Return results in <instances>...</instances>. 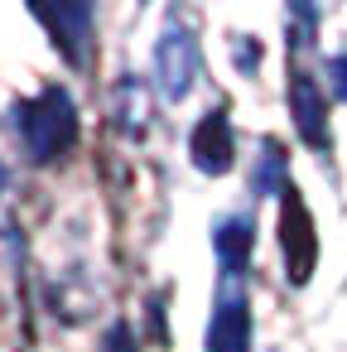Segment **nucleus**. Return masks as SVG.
<instances>
[{
	"instance_id": "f257e3e1",
	"label": "nucleus",
	"mask_w": 347,
	"mask_h": 352,
	"mask_svg": "<svg viewBox=\"0 0 347 352\" xmlns=\"http://www.w3.org/2000/svg\"><path fill=\"white\" fill-rule=\"evenodd\" d=\"M15 131H20V145L34 164H58L73 140H78V102L68 87L49 82L39 87L30 102L15 107Z\"/></svg>"
},
{
	"instance_id": "f03ea898",
	"label": "nucleus",
	"mask_w": 347,
	"mask_h": 352,
	"mask_svg": "<svg viewBox=\"0 0 347 352\" xmlns=\"http://www.w3.org/2000/svg\"><path fill=\"white\" fill-rule=\"evenodd\" d=\"M198 73H203V54H198L193 30L179 25V20H169L164 34L155 39V92L164 102H183L193 92Z\"/></svg>"
},
{
	"instance_id": "7ed1b4c3",
	"label": "nucleus",
	"mask_w": 347,
	"mask_h": 352,
	"mask_svg": "<svg viewBox=\"0 0 347 352\" xmlns=\"http://www.w3.org/2000/svg\"><path fill=\"white\" fill-rule=\"evenodd\" d=\"M246 347H251V299L241 275H222L208 323V352H246Z\"/></svg>"
},
{
	"instance_id": "20e7f679",
	"label": "nucleus",
	"mask_w": 347,
	"mask_h": 352,
	"mask_svg": "<svg viewBox=\"0 0 347 352\" xmlns=\"http://www.w3.org/2000/svg\"><path fill=\"white\" fill-rule=\"evenodd\" d=\"M30 15L54 34V49L73 68L92 63V6H34Z\"/></svg>"
},
{
	"instance_id": "39448f33",
	"label": "nucleus",
	"mask_w": 347,
	"mask_h": 352,
	"mask_svg": "<svg viewBox=\"0 0 347 352\" xmlns=\"http://www.w3.org/2000/svg\"><path fill=\"white\" fill-rule=\"evenodd\" d=\"M280 251H284V270L294 285L309 280L313 261H318V236H313V217L304 208V198L294 188H284V212H280Z\"/></svg>"
},
{
	"instance_id": "423d86ee",
	"label": "nucleus",
	"mask_w": 347,
	"mask_h": 352,
	"mask_svg": "<svg viewBox=\"0 0 347 352\" xmlns=\"http://www.w3.org/2000/svg\"><path fill=\"white\" fill-rule=\"evenodd\" d=\"M188 160H193L198 174H227L236 164V140H232L227 107H212L208 116H198V126L188 131Z\"/></svg>"
},
{
	"instance_id": "0eeeda50",
	"label": "nucleus",
	"mask_w": 347,
	"mask_h": 352,
	"mask_svg": "<svg viewBox=\"0 0 347 352\" xmlns=\"http://www.w3.org/2000/svg\"><path fill=\"white\" fill-rule=\"evenodd\" d=\"M289 116H294V131L304 135V145H313V150H328V145H333L328 92L318 87L313 73H294V78H289Z\"/></svg>"
},
{
	"instance_id": "6e6552de",
	"label": "nucleus",
	"mask_w": 347,
	"mask_h": 352,
	"mask_svg": "<svg viewBox=\"0 0 347 352\" xmlns=\"http://www.w3.org/2000/svg\"><path fill=\"white\" fill-rule=\"evenodd\" d=\"M212 246H217V261H222V275H246V261H251V246H256V227L246 212H232L217 222L212 232Z\"/></svg>"
},
{
	"instance_id": "1a4fd4ad",
	"label": "nucleus",
	"mask_w": 347,
	"mask_h": 352,
	"mask_svg": "<svg viewBox=\"0 0 347 352\" xmlns=\"http://www.w3.org/2000/svg\"><path fill=\"white\" fill-rule=\"evenodd\" d=\"M116 126L126 135H145V126H150V97H145V87L135 78L116 82Z\"/></svg>"
},
{
	"instance_id": "9d476101",
	"label": "nucleus",
	"mask_w": 347,
	"mask_h": 352,
	"mask_svg": "<svg viewBox=\"0 0 347 352\" xmlns=\"http://www.w3.org/2000/svg\"><path fill=\"white\" fill-rule=\"evenodd\" d=\"M280 179H284V145L280 140H265L260 145V164H256V193L270 198L280 188Z\"/></svg>"
},
{
	"instance_id": "9b49d317",
	"label": "nucleus",
	"mask_w": 347,
	"mask_h": 352,
	"mask_svg": "<svg viewBox=\"0 0 347 352\" xmlns=\"http://www.w3.org/2000/svg\"><path fill=\"white\" fill-rule=\"evenodd\" d=\"M107 352H135V333H131L126 318H116V323L107 328Z\"/></svg>"
},
{
	"instance_id": "f8f14e48",
	"label": "nucleus",
	"mask_w": 347,
	"mask_h": 352,
	"mask_svg": "<svg viewBox=\"0 0 347 352\" xmlns=\"http://www.w3.org/2000/svg\"><path fill=\"white\" fill-rule=\"evenodd\" d=\"M232 58L241 63V73H251V68H256V58H260V49H256V39H251V34H241V39L232 44Z\"/></svg>"
},
{
	"instance_id": "ddd939ff",
	"label": "nucleus",
	"mask_w": 347,
	"mask_h": 352,
	"mask_svg": "<svg viewBox=\"0 0 347 352\" xmlns=\"http://www.w3.org/2000/svg\"><path fill=\"white\" fill-rule=\"evenodd\" d=\"M328 78H333V97H337V102H347V54L328 58Z\"/></svg>"
},
{
	"instance_id": "4468645a",
	"label": "nucleus",
	"mask_w": 347,
	"mask_h": 352,
	"mask_svg": "<svg viewBox=\"0 0 347 352\" xmlns=\"http://www.w3.org/2000/svg\"><path fill=\"white\" fill-rule=\"evenodd\" d=\"M5 184L10 179H5V164H0V217H5Z\"/></svg>"
}]
</instances>
